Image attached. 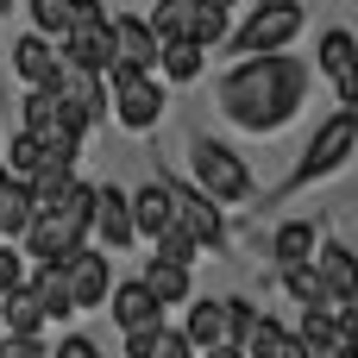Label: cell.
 Masks as SVG:
<instances>
[{
    "mask_svg": "<svg viewBox=\"0 0 358 358\" xmlns=\"http://www.w3.org/2000/svg\"><path fill=\"white\" fill-rule=\"evenodd\" d=\"M308 82H315V69L289 50L233 57V69H220V82H214V101H220V120L239 132H283L302 113Z\"/></svg>",
    "mask_w": 358,
    "mask_h": 358,
    "instance_id": "1",
    "label": "cell"
},
{
    "mask_svg": "<svg viewBox=\"0 0 358 358\" xmlns=\"http://www.w3.org/2000/svg\"><path fill=\"white\" fill-rule=\"evenodd\" d=\"M107 113L120 120V132H132V138H145V132H157L164 126V82L151 76V69H126V63H113L107 76Z\"/></svg>",
    "mask_w": 358,
    "mask_h": 358,
    "instance_id": "2",
    "label": "cell"
},
{
    "mask_svg": "<svg viewBox=\"0 0 358 358\" xmlns=\"http://www.w3.org/2000/svg\"><path fill=\"white\" fill-rule=\"evenodd\" d=\"M189 189L195 195H208L214 208H227V201H252L258 195V182H252V170H245V157L239 151H227L220 138H189Z\"/></svg>",
    "mask_w": 358,
    "mask_h": 358,
    "instance_id": "3",
    "label": "cell"
},
{
    "mask_svg": "<svg viewBox=\"0 0 358 358\" xmlns=\"http://www.w3.org/2000/svg\"><path fill=\"white\" fill-rule=\"evenodd\" d=\"M308 25V6L302 0H258L252 19H239L227 31V50L233 57H271V50H289Z\"/></svg>",
    "mask_w": 358,
    "mask_h": 358,
    "instance_id": "4",
    "label": "cell"
},
{
    "mask_svg": "<svg viewBox=\"0 0 358 358\" xmlns=\"http://www.w3.org/2000/svg\"><path fill=\"white\" fill-rule=\"evenodd\" d=\"M145 25H151V38L157 44H201V50H214V44H227V13L220 6H208V0H151V13H145Z\"/></svg>",
    "mask_w": 358,
    "mask_h": 358,
    "instance_id": "5",
    "label": "cell"
},
{
    "mask_svg": "<svg viewBox=\"0 0 358 358\" xmlns=\"http://www.w3.org/2000/svg\"><path fill=\"white\" fill-rule=\"evenodd\" d=\"M358 151V126L352 113L340 107V113H327L321 126H315V138H308V151H302V164H296V176L283 182V195H296V189H308V182H321V176H334L346 157Z\"/></svg>",
    "mask_w": 358,
    "mask_h": 358,
    "instance_id": "6",
    "label": "cell"
},
{
    "mask_svg": "<svg viewBox=\"0 0 358 358\" xmlns=\"http://www.w3.org/2000/svg\"><path fill=\"white\" fill-rule=\"evenodd\" d=\"M44 88L63 101V113H69L82 132L107 120V82H101L94 69H76V63H63V57H57V69H50V82H44Z\"/></svg>",
    "mask_w": 358,
    "mask_h": 358,
    "instance_id": "7",
    "label": "cell"
},
{
    "mask_svg": "<svg viewBox=\"0 0 358 358\" xmlns=\"http://www.w3.org/2000/svg\"><path fill=\"white\" fill-rule=\"evenodd\" d=\"M57 277H63V289H69V302H76V308H107L113 258H107L101 245H76V252L57 264Z\"/></svg>",
    "mask_w": 358,
    "mask_h": 358,
    "instance_id": "8",
    "label": "cell"
},
{
    "mask_svg": "<svg viewBox=\"0 0 358 358\" xmlns=\"http://www.w3.org/2000/svg\"><path fill=\"white\" fill-rule=\"evenodd\" d=\"M164 189H170V214H176V233H189L201 252H227V220H220V208H214L208 195H195L189 182H170V176H164Z\"/></svg>",
    "mask_w": 358,
    "mask_h": 358,
    "instance_id": "9",
    "label": "cell"
},
{
    "mask_svg": "<svg viewBox=\"0 0 358 358\" xmlns=\"http://www.w3.org/2000/svg\"><path fill=\"white\" fill-rule=\"evenodd\" d=\"M88 239H94L107 258L126 252V245H138V233H132V208H126V189L94 182V201H88Z\"/></svg>",
    "mask_w": 358,
    "mask_h": 358,
    "instance_id": "10",
    "label": "cell"
},
{
    "mask_svg": "<svg viewBox=\"0 0 358 358\" xmlns=\"http://www.w3.org/2000/svg\"><path fill=\"white\" fill-rule=\"evenodd\" d=\"M57 57L76 63V69L107 76V69H113V31H107V19H76V25L57 38Z\"/></svg>",
    "mask_w": 358,
    "mask_h": 358,
    "instance_id": "11",
    "label": "cell"
},
{
    "mask_svg": "<svg viewBox=\"0 0 358 358\" xmlns=\"http://www.w3.org/2000/svg\"><path fill=\"white\" fill-rule=\"evenodd\" d=\"M107 31H113V63H126V69H157V38H151V25L138 19V13H107Z\"/></svg>",
    "mask_w": 358,
    "mask_h": 358,
    "instance_id": "12",
    "label": "cell"
},
{
    "mask_svg": "<svg viewBox=\"0 0 358 358\" xmlns=\"http://www.w3.org/2000/svg\"><path fill=\"white\" fill-rule=\"evenodd\" d=\"M107 308H113L120 334H145V327H164V302H157V296H151L138 277L113 283V289H107Z\"/></svg>",
    "mask_w": 358,
    "mask_h": 358,
    "instance_id": "13",
    "label": "cell"
},
{
    "mask_svg": "<svg viewBox=\"0 0 358 358\" xmlns=\"http://www.w3.org/2000/svg\"><path fill=\"white\" fill-rule=\"evenodd\" d=\"M315 277H321L327 308L358 302V252H346V245H315Z\"/></svg>",
    "mask_w": 358,
    "mask_h": 358,
    "instance_id": "14",
    "label": "cell"
},
{
    "mask_svg": "<svg viewBox=\"0 0 358 358\" xmlns=\"http://www.w3.org/2000/svg\"><path fill=\"white\" fill-rule=\"evenodd\" d=\"M126 208H132V233H138V239H164V233L176 227L164 176H157V182H145V189H132V195H126Z\"/></svg>",
    "mask_w": 358,
    "mask_h": 358,
    "instance_id": "15",
    "label": "cell"
},
{
    "mask_svg": "<svg viewBox=\"0 0 358 358\" xmlns=\"http://www.w3.org/2000/svg\"><path fill=\"white\" fill-rule=\"evenodd\" d=\"M50 69H57V44L38 38V31H19V38H13V76H19L25 88H44Z\"/></svg>",
    "mask_w": 358,
    "mask_h": 358,
    "instance_id": "16",
    "label": "cell"
},
{
    "mask_svg": "<svg viewBox=\"0 0 358 358\" xmlns=\"http://www.w3.org/2000/svg\"><path fill=\"white\" fill-rule=\"evenodd\" d=\"M195 352H208V346H227V302H214V296H201V302H189V321L176 327Z\"/></svg>",
    "mask_w": 358,
    "mask_h": 358,
    "instance_id": "17",
    "label": "cell"
},
{
    "mask_svg": "<svg viewBox=\"0 0 358 358\" xmlns=\"http://www.w3.org/2000/svg\"><path fill=\"white\" fill-rule=\"evenodd\" d=\"M25 289H31V302H38L44 321H69V315H76V302H69L57 264H31V271H25Z\"/></svg>",
    "mask_w": 358,
    "mask_h": 358,
    "instance_id": "18",
    "label": "cell"
},
{
    "mask_svg": "<svg viewBox=\"0 0 358 358\" xmlns=\"http://www.w3.org/2000/svg\"><path fill=\"white\" fill-rule=\"evenodd\" d=\"M315 220H283L277 233H271V258H277V271H289V264H315Z\"/></svg>",
    "mask_w": 358,
    "mask_h": 358,
    "instance_id": "19",
    "label": "cell"
},
{
    "mask_svg": "<svg viewBox=\"0 0 358 358\" xmlns=\"http://www.w3.org/2000/svg\"><path fill=\"white\" fill-rule=\"evenodd\" d=\"M0 334H13V340H38L44 334V315H38V302H31L25 283L0 296Z\"/></svg>",
    "mask_w": 358,
    "mask_h": 358,
    "instance_id": "20",
    "label": "cell"
},
{
    "mask_svg": "<svg viewBox=\"0 0 358 358\" xmlns=\"http://www.w3.org/2000/svg\"><path fill=\"white\" fill-rule=\"evenodd\" d=\"M157 69H164V88H189V82H201L208 50L201 44H164L157 50Z\"/></svg>",
    "mask_w": 358,
    "mask_h": 358,
    "instance_id": "21",
    "label": "cell"
},
{
    "mask_svg": "<svg viewBox=\"0 0 358 358\" xmlns=\"http://www.w3.org/2000/svg\"><path fill=\"white\" fill-rule=\"evenodd\" d=\"M352 63H358V38L346 31V25H334V31H321V38H315V63H308V69L340 76V69H352Z\"/></svg>",
    "mask_w": 358,
    "mask_h": 358,
    "instance_id": "22",
    "label": "cell"
},
{
    "mask_svg": "<svg viewBox=\"0 0 358 358\" xmlns=\"http://www.w3.org/2000/svg\"><path fill=\"white\" fill-rule=\"evenodd\" d=\"M31 195H25V182H6L0 189V245H19L25 239V227H31Z\"/></svg>",
    "mask_w": 358,
    "mask_h": 358,
    "instance_id": "23",
    "label": "cell"
},
{
    "mask_svg": "<svg viewBox=\"0 0 358 358\" xmlns=\"http://www.w3.org/2000/svg\"><path fill=\"white\" fill-rule=\"evenodd\" d=\"M138 283H145V289H151V296H157L164 308H176V302H189V271H182V264H164V258H151Z\"/></svg>",
    "mask_w": 358,
    "mask_h": 358,
    "instance_id": "24",
    "label": "cell"
},
{
    "mask_svg": "<svg viewBox=\"0 0 358 358\" xmlns=\"http://www.w3.org/2000/svg\"><path fill=\"white\" fill-rule=\"evenodd\" d=\"M38 170H44V145H38L25 126H13V145H6V176H13V182H31Z\"/></svg>",
    "mask_w": 358,
    "mask_h": 358,
    "instance_id": "25",
    "label": "cell"
},
{
    "mask_svg": "<svg viewBox=\"0 0 358 358\" xmlns=\"http://www.w3.org/2000/svg\"><path fill=\"white\" fill-rule=\"evenodd\" d=\"M25 19H31V31H38V38H50V44H57V38L76 25V0H31V6H25Z\"/></svg>",
    "mask_w": 358,
    "mask_h": 358,
    "instance_id": "26",
    "label": "cell"
},
{
    "mask_svg": "<svg viewBox=\"0 0 358 358\" xmlns=\"http://www.w3.org/2000/svg\"><path fill=\"white\" fill-rule=\"evenodd\" d=\"M289 334H296L308 352H327V346H334V308H302V321H296Z\"/></svg>",
    "mask_w": 358,
    "mask_h": 358,
    "instance_id": "27",
    "label": "cell"
},
{
    "mask_svg": "<svg viewBox=\"0 0 358 358\" xmlns=\"http://www.w3.org/2000/svg\"><path fill=\"white\" fill-rule=\"evenodd\" d=\"M283 289L302 302V308H327V296H321V277H315V264H289L283 271Z\"/></svg>",
    "mask_w": 358,
    "mask_h": 358,
    "instance_id": "28",
    "label": "cell"
},
{
    "mask_svg": "<svg viewBox=\"0 0 358 358\" xmlns=\"http://www.w3.org/2000/svg\"><path fill=\"white\" fill-rule=\"evenodd\" d=\"M283 340H289V327H283V321H271V315H258V327H252V340H245L239 352H245V358H271Z\"/></svg>",
    "mask_w": 358,
    "mask_h": 358,
    "instance_id": "29",
    "label": "cell"
},
{
    "mask_svg": "<svg viewBox=\"0 0 358 358\" xmlns=\"http://www.w3.org/2000/svg\"><path fill=\"white\" fill-rule=\"evenodd\" d=\"M252 327H258V308H252L245 296H227V346H245Z\"/></svg>",
    "mask_w": 358,
    "mask_h": 358,
    "instance_id": "30",
    "label": "cell"
},
{
    "mask_svg": "<svg viewBox=\"0 0 358 358\" xmlns=\"http://www.w3.org/2000/svg\"><path fill=\"white\" fill-rule=\"evenodd\" d=\"M151 245H157V258H164V264H182V271H189V264H195V252H201V245H195L189 233H176V227H170L164 239H151Z\"/></svg>",
    "mask_w": 358,
    "mask_h": 358,
    "instance_id": "31",
    "label": "cell"
},
{
    "mask_svg": "<svg viewBox=\"0 0 358 358\" xmlns=\"http://www.w3.org/2000/svg\"><path fill=\"white\" fill-rule=\"evenodd\" d=\"M44 358H101V346H94L88 334H63V340H57Z\"/></svg>",
    "mask_w": 358,
    "mask_h": 358,
    "instance_id": "32",
    "label": "cell"
},
{
    "mask_svg": "<svg viewBox=\"0 0 358 358\" xmlns=\"http://www.w3.org/2000/svg\"><path fill=\"white\" fill-rule=\"evenodd\" d=\"M19 283H25V258H19V245H0V296Z\"/></svg>",
    "mask_w": 358,
    "mask_h": 358,
    "instance_id": "33",
    "label": "cell"
},
{
    "mask_svg": "<svg viewBox=\"0 0 358 358\" xmlns=\"http://www.w3.org/2000/svg\"><path fill=\"white\" fill-rule=\"evenodd\" d=\"M334 340L340 346H358V302H340L334 308Z\"/></svg>",
    "mask_w": 358,
    "mask_h": 358,
    "instance_id": "34",
    "label": "cell"
},
{
    "mask_svg": "<svg viewBox=\"0 0 358 358\" xmlns=\"http://www.w3.org/2000/svg\"><path fill=\"white\" fill-rule=\"evenodd\" d=\"M151 358H195V346H189L176 327H164V334H157V352H151Z\"/></svg>",
    "mask_w": 358,
    "mask_h": 358,
    "instance_id": "35",
    "label": "cell"
},
{
    "mask_svg": "<svg viewBox=\"0 0 358 358\" xmlns=\"http://www.w3.org/2000/svg\"><path fill=\"white\" fill-rule=\"evenodd\" d=\"M334 94H340V107H346V113H358V63L334 76Z\"/></svg>",
    "mask_w": 358,
    "mask_h": 358,
    "instance_id": "36",
    "label": "cell"
},
{
    "mask_svg": "<svg viewBox=\"0 0 358 358\" xmlns=\"http://www.w3.org/2000/svg\"><path fill=\"white\" fill-rule=\"evenodd\" d=\"M0 358H44V340H13V334H0Z\"/></svg>",
    "mask_w": 358,
    "mask_h": 358,
    "instance_id": "37",
    "label": "cell"
},
{
    "mask_svg": "<svg viewBox=\"0 0 358 358\" xmlns=\"http://www.w3.org/2000/svg\"><path fill=\"white\" fill-rule=\"evenodd\" d=\"M157 334H164V327H145V334H126V358H151V352H157Z\"/></svg>",
    "mask_w": 358,
    "mask_h": 358,
    "instance_id": "38",
    "label": "cell"
},
{
    "mask_svg": "<svg viewBox=\"0 0 358 358\" xmlns=\"http://www.w3.org/2000/svg\"><path fill=\"white\" fill-rule=\"evenodd\" d=\"M195 358H245L239 346H208V352H195Z\"/></svg>",
    "mask_w": 358,
    "mask_h": 358,
    "instance_id": "39",
    "label": "cell"
},
{
    "mask_svg": "<svg viewBox=\"0 0 358 358\" xmlns=\"http://www.w3.org/2000/svg\"><path fill=\"white\" fill-rule=\"evenodd\" d=\"M321 358H358V346H340V340H334V346H327Z\"/></svg>",
    "mask_w": 358,
    "mask_h": 358,
    "instance_id": "40",
    "label": "cell"
},
{
    "mask_svg": "<svg viewBox=\"0 0 358 358\" xmlns=\"http://www.w3.org/2000/svg\"><path fill=\"white\" fill-rule=\"evenodd\" d=\"M208 6H220V13H233V6H239V0H208Z\"/></svg>",
    "mask_w": 358,
    "mask_h": 358,
    "instance_id": "41",
    "label": "cell"
},
{
    "mask_svg": "<svg viewBox=\"0 0 358 358\" xmlns=\"http://www.w3.org/2000/svg\"><path fill=\"white\" fill-rule=\"evenodd\" d=\"M6 13H13V0H0V19H6Z\"/></svg>",
    "mask_w": 358,
    "mask_h": 358,
    "instance_id": "42",
    "label": "cell"
},
{
    "mask_svg": "<svg viewBox=\"0 0 358 358\" xmlns=\"http://www.w3.org/2000/svg\"><path fill=\"white\" fill-rule=\"evenodd\" d=\"M308 358H321V352H308Z\"/></svg>",
    "mask_w": 358,
    "mask_h": 358,
    "instance_id": "43",
    "label": "cell"
},
{
    "mask_svg": "<svg viewBox=\"0 0 358 358\" xmlns=\"http://www.w3.org/2000/svg\"><path fill=\"white\" fill-rule=\"evenodd\" d=\"M352 126H358V113H352Z\"/></svg>",
    "mask_w": 358,
    "mask_h": 358,
    "instance_id": "44",
    "label": "cell"
}]
</instances>
